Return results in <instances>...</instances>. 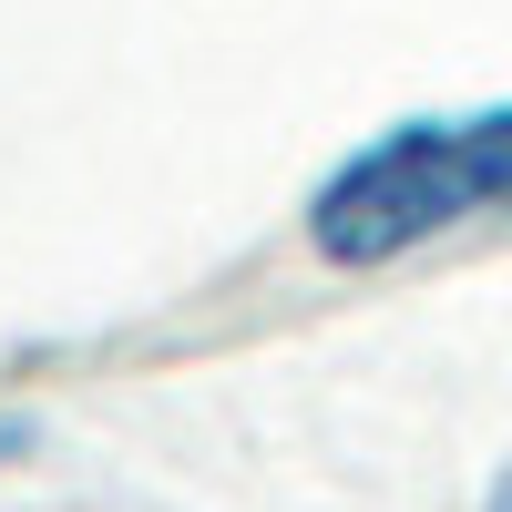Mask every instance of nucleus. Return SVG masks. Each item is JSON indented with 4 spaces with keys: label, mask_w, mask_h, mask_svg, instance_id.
I'll return each mask as SVG.
<instances>
[{
    "label": "nucleus",
    "mask_w": 512,
    "mask_h": 512,
    "mask_svg": "<svg viewBox=\"0 0 512 512\" xmlns=\"http://www.w3.org/2000/svg\"><path fill=\"white\" fill-rule=\"evenodd\" d=\"M512 216V103L482 113H420L359 144L308 195V246L328 267H390V256Z\"/></svg>",
    "instance_id": "f257e3e1"
},
{
    "label": "nucleus",
    "mask_w": 512,
    "mask_h": 512,
    "mask_svg": "<svg viewBox=\"0 0 512 512\" xmlns=\"http://www.w3.org/2000/svg\"><path fill=\"white\" fill-rule=\"evenodd\" d=\"M492 512H512V482H502V492H492Z\"/></svg>",
    "instance_id": "f03ea898"
},
{
    "label": "nucleus",
    "mask_w": 512,
    "mask_h": 512,
    "mask_svg": "<svg viewBox=\"0 0 512 512\" xmlns=\"http://www.w3.org/2000/svg\"><path fill=\"white\" fill-rule=\"evenodd\" d=\"M0 451H11V431H0Z\"/></svg>",
    "instance_id": "7ed1b4c3"
}]
</instances>
